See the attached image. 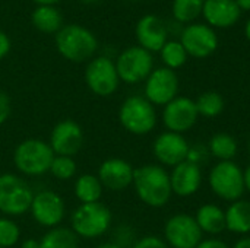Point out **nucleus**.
<instances>
[{
  "instance_id": "obj_41",
  "label": "nucleus",
  "mask_w": 250,
  "mask_h": 248,
  "mask_svg": "<svg viewBox=\"0 0 250 248\" xmlns=\"http://www.w3.org/2000/svg\"><path fill=\"white\" fill-rule=\"evenodd\" d=\"M37 6H56L62 0H32Z\"/></svg>"
},
{
  "instance_id": "obj_7",
  "label": "nucleus",
  "mask_w": 250,
  "mask_h": 248,
  "mask_svg": "<svg viewBox=\"0 0 250 248\" xmlns=\"http://www.w3.org/2000/svg\"><path fill=\"white\" fill-rule=\"evenodd\" d=\"M34 199L31 186L21 177L6 172L0 175V212L19 216L29 210Z\"/></svg>"
},
{
  "instance_id": "obj_30",
  "label": "nucleus",
  "mask_w": 250,
  "mask_h": 248,
  "mask_svg": "<svg viewBox=\"0 0 250 248\" xmlns=\"http://www.w3.org/2000/svg\"><path fill=\"white\" fill-rule=\"evenodd\" d=\"M50 172L53 174L54 178L66 181V180H70L76 174V164H75L73 158H70V156L56 155L51 162Z\"/></svg>"
},
{
  "instance_id": "obj_37",
  "label": "nucleus",
  "mask_w": 250,
  "mask_h": 248,
  "mask_svg": "<svg viewBox=\"0 0 250 248\" xmlns=\"http://www.w3.org/2000/svg\"><path fill=\"white\" fill-rule=\"evenodd\" d=\"M21 248H40V241H37L34 238H28L22 243Z\"/></svg>"
},
{
  "instance_id": "obj_5",
  "label": "nucleus",
  "mask_w": 250,
  "mask_h": 248,
  "mask_svg": "<svg viewBox=\"0 0 250 248\" xmlns=\"http://www.w3.org/2000/svg\"><path fill=\"white\" fill-rule=\"evenodd\" d=\"M111 218L110 209L103 203H85L76 208L72 213V231L81 238H98L110 228Z\"/></svg>"
},
{
  "instance_id": "obj_19",
  "label": "nucleus",
  "mask_w": 250,
  "mask_h": 248,
  "mask_svg": "<svg viewBox=\"0 0 250 248\" xmlns=\"http://www.w3.org/2000/svg\"><path fill=\"white\" fill-rule=\"evenodd\" d=\"M242 16V10L234 0H205L202 18L205 23L214 29H226L234 26Z\"/></svg>"
},
{
  "instance_id": "obj_39",
  "label": "nucleus",
  "mask_w": 250,
  "mask_h": 248,
  "mask_svg": "<svg viewBox=\"0 0 250 248\" xmlns=\"http://www.w3.org/2000/svg\"><path fill=\"white\" fill-rule=\"evenodd\" d=\"M233 248H250V237H243V238H240Z\"/></svg>"
},
{
  "instance_id": "obj_45",
  "label": "nucleus",
  "mask_w": 250,
  "mask_h": 248,
  "mask_svg": "<svg viewBox=\"0 0 250 248\" xmlns=\"http://www.w3.org/2000/svg\"><path fill=\"white\" fill-rule=\"evenodd\" d=\"M248 149H249V155H250V139H249V145H248Z\"/></svg>"
},
{
  "instance_id": "obj_25",
  "label": "nucleus",
  "mask_w": 250,
  "mask_h": 248,
  "mask_svg": "<svg viewBox=\"0 0 250 248\" xmlns=\"http://www.w3.org/2000/svg\"><path fill=\"white\" fill-rule=\"evenodd\" d=\"M209 155L215 156L220 161H233L237 155L239 145L237 140L229 133H217L211 137L208 145Z\"/></svg>"
},
{
  "instance_id": "obj_11",
  "label": "nucleus",
  "mask_w": 250,
  "mask_h": 248,
  "mask_svg": "<svg viewBox=\"0 0 250 248\" xmlns=\"http://www.w3.org/2000/svg\"><path fill=\"white\" fill-rule=\"evenodd\" d=\"M202 235L196 219L188 213L171 216L164 227L166 244L171 248H196L202 241Z\"/></svg>"
},
{
  "instance_id": "obj_23",
  "label": "nucleus",
  "mask_w": 250,
  "mask_h": 248,
  "mask_svg": "<svg viewBox=\"0 0 250 248\" xmlns=\"http://www.w3.org/2000/svg\"><path fill=\"white\" fill-rule=\"evenodd\" d=\"M32 26L42 34H57L63 28V15L56 6H37L31 13Z\"/></svg>"
},
{
  "instance_id": "obj_24",
  "label": "nucleus",
  "mask_w": 250,
  "mask_h": 248,
  "mask_svg": "<svg viewBox=\"0 0 250 248\" xmlns=\"http://www.w3.org/2000/svg\"><path fill=\"white\" fill-rule=\"evenodd\" d=\"M75 196L78 197L81 205L100 202L103 196V186L98 177L92 174H82L81 177H78L75 183Z\"/></svg>"
},
{
  "instance_id": "obj_10",
  "label": "nucleus",
  "mask_w": 250,
  "mask_h": 248,
  "mask_svg": "<svg viewBox=\"0 0 250 248\" xmlns=\"http://www.w3.org/2000/svg\"><path fill=\"white\" fill-rule=\"evenodd\" d=\"M179 41L185 47L188 56L193 58L209 57L218 48L217 31L205 22H193L186 25L180 32Z\"/></svg>"
},
{
  "instance_id": "obj_36",
  "label": "nucleus",
  "mask_w": 250,
  "mask_h": 248,
  "mask_svg": "<svg viewBox=\"0 0 250 248\" xmlns=\"http://www.w3.org/2000/svg\"><path fill=\"white\" fill-rule=\"evenodd\" d=\"M196 248H230L223 240H218V238H207V240H202L198 247Z\"/></svg>"
},
{
  "instance_id": "obj_43",
  "label": "nucleus",
  "mask_w": 250,
  "mask_h": 248,
  "mask_svg": "<svg viewBox=\"0 0 250 248\" xmlns=\"http://www.w3.org/2000/svg\"><path fill=\"white\" fill-rule=\"evenodd\" d=\"M245 37L248 38V41L250 42V18L246 20V23H245Z\"/></svg>"
},
{
  "instance_id": "obj_42",
  "label": "nucleus",
  "mask_w": 250,
  "mask_h": 248,
  "mask_svg": "<svg viewBox=\"0 0 250 248\" xmlns=\"http://www.w3.org/2000/svg\"><path fill=\"white\" fill-rule=\"evenodd\" d=\"M97 248H123L122 246H119L117 243H104V244H100Z\"/></svg>"
},
{
  "instance_id": "obj_8",
  "label": "nucleus",
  "mask_w": 250,
  "mask_h": 248,
  "mask_svg": "<svg viewBox=\"0 0 250 248\" xmlns=\"http://www.w3.org/2000/svg\"><path fill=\"white\" fill-rule=\"evenodd\" d=\"M116 63L119 79L125 83L135 85L146 80V77L154 70L152 53L146 51L139 45H132L125 48L119 56Z\"/></svg>"
},
{
  "instance_id": "obj_4",
  "label": "nucleus",
  "mask_w": 250,
  "mask_h": 248,
  "mask_svg": "<svg viewBox=\"0 0 250 248\" xmlns=\"http://www.w3.org/2000/svg\"><path fill=\"white\" fill-rule=\"evenodd\" d=\"M54 156L56 155L47 142L41 139H26L16 146L13 162L25 175H42L50 171Z\"/></svg>"
},
{
  "instance_id": "obj_12",
  "label": "nucleus",
  "mask_w": 250,
  "mask_h": 248,
  "mask_svg": "<svg viewBox=\"0 0 250 248\" xmlns=\"http://www.w3.org/2000/svg\"><path fill=\"white\" fill-rule=\"evenodd\" d=\"M145 98L155 107H166L176 96H179L177 73L167 67H158L151 72L145 80Z\"/></svg>"
},
{
  "instance_id": "obj_15",
  "label": "nucleus",
  "mask_w": 250,
  "mask_h": 248,
  "mask_svg": "<svg viewBox=\"0 0 250 248\" xmlns=\"http://www.w3.org/2000/svg\"><path fill=\"white\" fill-rule=\"evenodd\" d=\"M135 37L139 47L149 53H160L168 41V28L160 16L146 13L136 22Z\"/></svg>"
},
{
  "instance_id": "obj_17",
  "label": "nucleus",
  "mask_w": 250,
  "mask_h": 248,
  "mask_svg": "<svg viewBox=\"0 0 250 248\" xmlns=\"http://www.w3.org/2000/svg\"><path fill=\"white\" fill-rule=\"evenodd\" d=\"M189 148L190 146L183 134L167 130L154 140L152 152L161 165L173 168L188 159Z\"/></svg>"
},
{
  "instance_id": "obj_20",
  "label": "nucleus",
  "mask_w": 250,
  "mask_h": 248,
  "mask_svg": "<svg viewBox=\"0 0 250 248\" xmlns=\"http://www.w3.org/2000/svg\"><path fill=\"white\" fill-rule=\"evenodd\" d=\"M171 191L180 197H189L195 194L202 184V170L199 165L185 161L173 167L170 174Z\"/></svg>"
},
{
  "instance_id": "obj_33",
  "label": "nucleus",
  "mask_w": 250,
  "mask_h": 248,
  "mask_svg": "<svg viewBox=\"0 0 250 248\" xmlns=\"http://www.w3.org/2000/svg\"><path fill=\"white\" fill-rule=\"evenodd\" d=\"M130 248H168V246L161 238L148 235V237H144L139 241H136Z\"/></svg>"
},
{
  "instance_id": "obj_29",
  "label": "nucleus",
  "mask_w": 250,
  "mask_h": 248,
  "mask_svg": "<svg viewBox=\"0 0 250 248\" xmlns=\"http://www.w3.org/2000/svg\"><path fill=\"white\" fill-rule=\"evenodd\" d=\"M199 115L205 118H214L220 115L224 110V99L223 96L215 91H207L199 95V98L195 101Z\"/></svg>"
},
{
  "instance_id": "obj_14",
  "label": "nucleus",
  "mask_w": 250,
  "mask_h": 248,
  "mask_svg": "<svg viewBox=\"0 0 250 248\" xmlns=\"http://www.w3.org/2000/svg\"><path fill=\"white\" fill-rule=\"evenodd\" d=\"M29 212L37 224L47 228H56L64 216V202L63 199L51 191L42 190L34 194Z\"/></svg>"
},
{
  "instance_id": "obj_35",
  "label": "nucleus",
  "mask_w": 250,
  "mask_h": 248,
  "mask_svg": "<svg viewBox=\"0 0 250 248\" xmlns=\"http://www.w3.org/2000/svg\"><path fill=\"white\" fill-rule=\"evenodd\" d=\"M10 48H12V41H10L9 35L0 29V60L9 54Z\"/></svg>"
},
{
  "instance_id": "obj_38",
  "label": "nucleus",
  "mask_w": 250,
  "mask_h": 248,
  "mask_svg": "<svg viewBox=\"0 0 250 248\" xmlns=\"http://www.w3.org/2000/svg\"><path fill=\"white\" fill-rule=\"evenodd\" d=\"M243 183H245V190L250 193V165L243 171Z\"/></svg>"
},
{
  "instance_id": "obj_44",
  "label": "nucleus",
  "mask_w": 250,
  "mask_h": 248,
  "mask_svg": "<svg viewBox=\"0 0 250 248\" xmlns=\"http://www.w3.org/2000/svg\"><path fill=\"white\" fill-rule=\"evenodd\" d=\"M81 3H83V4H95V3H98L100 0H79Z\"/></svg>"
},
{
  "instance_id": "obj_2",
  "label": "nucleus",
  "mask_w": 250,
  "mask_h": 248,
  "mask_svg": "<svg viewBox=\"0 0 250 248\" xmlns=\"http://www.w3.org/2000/svg\"><path fill=\"white\" fill-rule=\"evenodd\" d=\"M54 42L59 54L73 63L94 58V54L98 50V41L94 32L78 23L63 25V28L54 35Z\"/></svg>"
},
{
  "instance_id": "obj_28",
  "label": "nucleus",
  "mask_w": 250,
  "mask_h": 248,
  "mask_svg": "<svg viewBox=\"0 0 250 248\" xmlns=\"http://www.w3.org/2000/svg\"><path fill=\"white\" fill-rule=\"evenodd\" d=\"M160 56L161 60L164 63V67L171 69V70H177L180 67H183L188 61V53L185 50V47L182 45L180 41L176 39H168L164 47L160 50Z\"/></svg>"
},
{
  "instance_id": "obj_9",
  "label": "nucleus",
  "mask_w": 250,
  "mask_h": 248,
  "mask_svg": "<svg viewBox=\"0 0 250 248\" xmlns=\"http://www.w3.org/2000/svg\"><path fill=\"white\" fill-rule=\"evenodd\" d=\"M85 82L89 91L98 96L113 95L120 83L116 63L107 56L91 58L85 69Z\"/></svg>"
},
{
  "instance_id": "obj_13",
  "label": "nucleus",
  "mask_w": 250,
  "mask_h": 248,
  "mask_svg": "<svg viewBox=\"0 0 250 248\" xmlns=\"http://www.w3.org/2000/svg\"><path fill=\"white\" fill-rule=\"evenodd\" d=\"M199 113L193 99L188 96H176L163 110V123L168 132L183 134L189 132L198 121Z\"/></svg>"
},
{
  "instance_id": "obj_6",
  "label": "nucleus",
  "mask_w": 250,
  "mask_h": 248,
  "mask_svg": "<svg viewBox=\"0 0 250 248\" xmlns=\"http://www.w3.org/2000/svg\"><path fill=\"white\" fill-rule=\"evenodd\" d=\"M208 184L212 193L227 202L240 200L245 190L243 170L234 161H220L208 175Z\"/></svg>"
},
{
  "instance_id": "obj_26",
  "label": "nucleus",
  "mask_w": 250,
  "mask_h": 248,
  "mask_svg": "<svg viewBox=\"0 0 250 248\" xmlns=\"http://www.w3.org/2000/svg\"><path fill=\"white\" fill-rule=\"evenodd\" d=\"M205 0H173L171 15L179 23H193L199 16H202Z\"/></svg>"
},
{
  "instance_id": "obj_46",
  "label": "nucleus",
  "mask_w": 250,
  "mask_h": 248,
  "mask_svg": "<svg viewBox=\"0 0 250 248\" xmlns=\"http://www.w3.org/2000/svg\"><path fill=\"white\" fill-rule=\"evenodd\" d=\"M0 248H1V247H0Z\"/></svg>"
},
{
  "instance_id": "obj_22",
  "label": "nucleus",
  "mask_w": 250,
  "mask_h": 248,
  "mask_svg": "<svg viewBox=\"0 0 250 248\" xmlns=\"http://www.w3.org/2000/svg\"><path fill=\"white\" fill-rule=\"evenodd\" d=\"M226 229L233 234L246 235L250 232V202L236 200L226 209Z\"/></svg>"
},
{
  "instance_id": "obj_27",
  "label": "nucleus",
  "mask_w": 250,
  "mask_h": 248,
  "mask_svg": "<svg viewBox=\"0 0 250 248\" xmlns=\"http://www.w3.org/2000/svg\"><path fill=\"white\" fill-rule=\"evenodd\" d=\"M40 248H78V235L69 228H51L40 241Z\"/></svg>"
},
{
  "instance_id": "obj_40",
  "label": "nucleus",
  "mask_w": 250,
  "mask_h": 248,
  "mask_svg": "<svg viewBox=\"0 0 250 248\" xmlns=\"http://www.w3.org/2000/svg\"><path fill=\"white\" fill-rule=\"evenodd\" d=\"M242 12H250V0H234Z\"/></svg>"
},
{
  "instance_id": "obj_3",
  "label": "nucleus",
  "mask_w": 250,
  "mask_h": 248,
  "mask_svg": "<svg viewBox=\"0 0 250 248\" xmlns=\"http://www.w3.org/2000/svg\"><path fill=\"white\" fill-rule=\"evenodd\" d=\"M120 124L132 134L144 136L151 133L157 126L155 107L141 95H132L123 101L119 110Z\"/></svg>"
},
{
  "instance_id": "obj_21",
  "label": "nucleus",
  "mask_w": 250,
  "mask_h": 248,
  "mask_svg": "<svg viewBox=\"0 0 250 248\" xmlns=\"http://www.w3.org/2000/svg\"><path fill=\"white\" fill-rule=\"evenodd\" d=\"M195 219L204 234L217 235L226 229V210L214 203L202 205L196 210Z\"/></svg>"
},
{
  "instance_id": "obj_1",
  "label": "nucleus",
  "mask_w": 250,
  "mask_h": 248,
  "mask_svg": "<svg viewBox=\"0 0 250 248\" xmlns=\"http://www.w3.org/2000/svg\"><path fill=\"white\" fill-rule=\"evenodd\" d=\"M133 187L142 203L151 208H163L171 199L170 174L163 165L146 164L133 171Z\"/></svg>"
},
{
  "instance_id": "obj_18",
  "label": "nucleus",
  "mask_w": 250,
  "mask_h": 248,
  "mask_svg": "<svg viewBox=\"0 0 250 248\" xmlns=\"http://www.w3.org/2000/svg\"><path fill=\"white\" fill-rule=\"evenodd\" d=\"M135 168L125 159L110 158L98 168V180L103 189L110 191H123L133 183Z\"/></svg>"
},
{
  "instance_id": "obj_16",
  "label": "nucleus",
  "mask_w": 250,
  "mask_h": 248,
  "mask_svg": "<svg viewBox=\"0 0 250 248\" xmlns=\"http://www.w3.org/2000/svg\"><path fill=\"white\" fill-rule=\"evenodd\" d=\"M48 145L54 155L73 158L83 146V132L76 121L63 120L54 126Z\"/></svg>"
},
{
  "instance_id": "obj_32",
  "label": "nucleus",
  "mask_w": 250,
  "mask_h": 248,
  "mask_svg": "<svg viewBox=\"0 0 250 248\" xmlns=\"http://www.w3.org/2000/svg\"><path fill=\"white\" fill-rule=\"evenodd\" d=\"M209 156V151H208V146L205 145H201V143H196L193 146L189 148V153H188V159L189 162L192 164H196V165H202Z\"/></svg>"
},
{
  "instance_id": "obj_34",
  "label": "nucleus",
  "mask_w": 250,
  "mask_h": 248,
  "mask_svg": "<svg viewBox=\"0 0 250 248\" xmlns=\"http://www.w3.org/2000/svg\"><path fill=\"white\" fill-rule=\"evenodd\" d=\"M12 113V102L6 92L0 89V124H3Z\"/></svg>"
},
{
  "instance_id": "obj_31",
  "label": "nucleus",
  "mask_w": 250,
  "mask_h": 248,
  "mask_svg": "<svg viewBox=\"0 0 250 248\" xmlns=\"http://www.w3.org/2000/svg\"><path fill=\"white\" fill-rule=\"evenodd\" d=\"M19 235L21 231L13 221L7 218H0V247H13L19 241Z\"/></svg>"
}]
</instances>
